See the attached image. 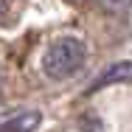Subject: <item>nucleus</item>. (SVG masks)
Wrapping results in <instances>:
<instances>
[{"label": "nucleus", "mask_w": 132, "mask_h": 132, "mask_svg": "<svg viewBox=\"0 0 132 132\" xmlns=\"http://www.w3.org/2000/svg\"><path fill=\"white\" fill-rule=\"evenodd\" d=\"M87 45L79 37H59L42 53V73L53 81H65L84 68Z\"/></svg>", "instance_id": "obj_1"}, {"label": "nucleus", "mask_w": 132, "mask_h": 132, "mask_svg": "<svg viewBox=\"0 0 132 132\" xmlns=\"http://www.w3.org/2000/svg\"><path fill=\"white\" fill-rule=\"evenodd\" d=\"M42 124V112L37 110H26L11 115L6 124H0V132H37V127Z\"/></svg>", "instance_id": "obj_2"}, {"label": "nucleus", "mask_w": 132, "mask_h": 132, "mask_svg": "<svg viewBox=\"0 0 132 132\" xmlns=\"http://www.w3.org/2000/svg\"><path fill=\"white\" fill-rule=\"evenodd\" d=\"M129 79H132V62H115V65H110L104 73L90 84V93H96L101 87H110L115 81H129Z\"/></svg>", "instance_id": "obj_3"}, {"label": "nucleus", "mask_w": 132, "mask_h": 132, "mask_svg": "<svg viewBox=\"0 0 132 132\" xmlns=\"http://www.w3.org/2000/svg\"><path fill=\"white\" fill-rule=\"evenodd\" d=\"M79 127H81V132H107L104 124H101V118H96V115H84Z\"/></svg>", "instance_id": "obj_4"}, {"label": "nucleus", "mask_w": 132, "mask_h": 132, "mask_svg": "<svg viewBox=\"0 0 132 132\" xmlns=\"http://www.w3.org/2000/svg\"><path fill=\"white\" fill-rule=\"evenodd\" d=\"M0 96H3V76H0Z\"/></svg>", "instance_id": "obj_5"}, {"label": "nucleus", "mask_w": 132, "mask_h": 132, "mask_svg": "<svg viewBox=\"0 0 132 132\" xmlns=\"http://www.w3.org/2000/svg\"><path fill=\"white\" fill-rule=\"evenodd\" d=\"M73 3H90V0H73Z\"/></svg>", "instance_id": "obj_6"}]
</instances>
